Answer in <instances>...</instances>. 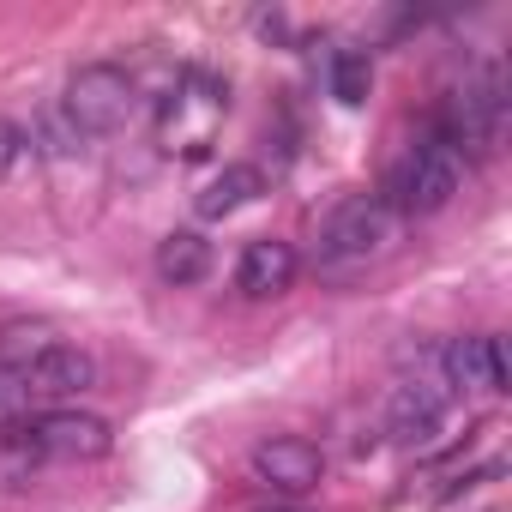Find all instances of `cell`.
Listing matches in <instances>:
<instances>
[{"label": "cell", "instance_id": "3957f363", "mask_svg": "<svg viewBox=\"0 0 512 512\" xmlns=\"http://www.w3.org/2000/svg\"><path fill=\"white\" fill-rule=\"evenodd\" d=\"M223 109H229V85L211 79V73H199V67H187L175 79V91L163 97V145L175 157H205L211 139H217Z\"/></svg>", "mask_w": 512, "mask_h": 512}, {"label": "cell", "instance_id": "277c9868", "mask_svg": "<svg viewBox=\"0 0 512 512\" xmlns=\"http://www.w3.org/2000/svg\"><path fill=\"white\" fill-rule=\"evenodd\" d=\"M458 181H464L458 151H452L446 139H434V145L410 151V163L398 169L392 193H398V211H410V217H434V211H446V205H452Z\"/></svg>", "mask_w": 512, "mask_h": 512}, {"label": "cell", "instance_id": "9a60e30c", "mask_svg": "<svg viewBox=\"0 0 512 512\" xmlns=\"http://www.w3.org/2000/svg\"><path fill=\"white\" fill-rule=\"evenodd\" d=\"M37 464H43V452H37V440H31L25 428H7V434H0V482H7V488H25Z\"/></svg>", "mask_w": 512, "mask_h": 512}, {"label": "cell", "instance_id": "52a82bcc", "mask_svg": "<svg viewBox=\"0 0 512 512\" xmlns=\"http://www.w3.org/2000/svg\"><path fill=\"white\" fill-rule=\"evenodd\" d=\"M253 476L266 488H278V494H308L326 476V452L314 440H302V434H278V440L253 446Z\"/></svg>", "mask_w": 512, "mask_h": 512}, {"label": "cell", "instance_id": "9c48e42d", "mask_svg": "<svg viewBox=\"0 0 512 512\" xmlns=\"http://www.w3.org/2000/svg\"><path fill=\"white\" fill-rule=\"evenodd\" d=\"M500 121H506V97H500V67H488L476 85H464L452 97V139L446 145H476L488 151L500 139Z\"/></svg>", "mask_w": 512, "mask_h": 512}, {"label": "cell", "instance_id": "8992f818", "mask_svg": "<svg viewBox=\"0 0 512 512\" xmlns=\"http://www.w3.org/2000/svg\"><path fill=\"white\" fill-rule=\"evenodd\" d=\"M25 434L37 440L43 458H67V464H91V458H103V452L115 446L109 422L91 416V410H43Z\"/></svg>", "mask_w": 512, "mask_h": 512}, {"label": "cell", "instance_id": "ba28073f", "mask_svg": "<svg viewBox=\"0 0 512 512\" xmlns=\"http://www.w3.org/2000/svg\"><path fill=\"white\" fill-rule=\"evenodd\" d=\"M19 380H25L31 398L61 404V398H79V392L97 386V362H91V350H79V344H49V350H37V356L19 368Z\"/></svg>", "mask_w": 512, "mask_h": 512}, {"label": "cell", "instance_id": "4fadbf2b", "mask_svg": "<svg viewBox=\"0 0 512 512\" xmlns=\"http://www.w3.org/2000/svg\"><path fill=\"white\" fill-rule=\"evenodd\" d=\"M157 278L187 290V284H205L211 278V241L199 229H169L157 241Z\"/></svg>", "mask_w": 512, "mask_h": 512}, {"label": "cell", "instance_id": "30bf717a", "mask_svg": "<svg viewBox=\"0 0 512 512\" xmlns=\"http://www.w3.org/2000/svg\"><path fill=\"white\" fill-rule=\"evenodd\" d=\"M446 392H506V344L500 338H458L440 356Z\"/></svg>", "mask_w": 512, "mask_h": 512}, {"label": "cell", "instance_id": "7a4b0ae2", "mask_svg": "<svg viewBox=\"0 0 512 512\" xmlns=\"http://www.w3.org/2000/svg\"><path fill=\"white\" fill-rule=\"evenodd\" d=\"M392 241H398V211L380 193H356L320 223V266H368L392 253Z\"/></svg>", "mask_w": 512, "mask_h": 512}, {"label": "cell", "instance_id": "5b68a950", "mask_svg": "<svg viewBox=\"0 0 512 512\" xmlns=\"http://www.w3.org/2000/svg\"><path fill=\"white\" fill-rule=\"evenodd\" d=\"M446 380H398L392 398H386V440L404 446V452H422L440 440V422H446Z\"/></svg>", "mask_w": 512, "mask_h": 512}, {"label": "cell", "instance_id": "8fae6325", "mask_svg": "<svg viewBox=\"0 0 512 512\" xmlns=\"http://www.w3.org/2000/svg\"><path fill=\"white\" fill-rule=\"evenodd\" d=\"M290 284H296V247H290V241L260 235V241L241 247V260H235V290H241L247 302H272V296H284Z\"/></svg>", "mask_w": 512, "mask_h": 512}, {"label": "cell", "instance_id": "5bb4252c", "mask_svg": "<svg viewBox=\"0 0 512 512\" xmlns=\"http://www.w3.org/2000/svg\"><path fill=\"white\" fill-rule=\"evenodd\" d=\"M368 91H374V61H368L362 49H338V55H332V97H338L344 109H362Z\"/></svg>", "mask_w": 512, "mask_h": 512}, {"label": "cell", "instance_id": "6da1fadb", "mask_svg": "<svg viewBox=\"0 0 512 512\" xmlns=\"http://www.w3.org/2000/svg\"><path fill=\"white\" fill-rule=\"evenodd\" d=\"M139 109V85L127 67L115 61H91L67 79V97H61V115L73 121L79 139H103V133H121Z\"/></svg>", "mask_w": 512, "mask_h": 512}, {"label": "cell", "instance_id": "2e32d148", "mask_svg": "<svg viewBox=\"0 0 512 512\" xmlns=\"http://www.w3.org/2000/svg\"><path fill=\"white\" fill-rule=\"evenodd\" d=\"M25 151H31V139H25L7 115H0V175H13V169L25 163Z\"/></svg>", "mask_w": 512, "mask_h": 512}, {"label": "cell", "instance_id": "e0dca14e", "mask_svg": "<svg viewBox=\"0 0 512 512\" xmlns=\"http://www.w3.org/2000/svg\"><path fill=\"white\" fill-rule=\"evenodd\" d=\"M25 404H31V392H25L19 368H0V422H13V416H19Z\"/></svg>", "mask_w": 512, "mask_h": 512}, {"label": "cell", "instance_id": "7c38bea8", "mask_svg": "<svg viewBox=\"0 0 512 512\" xmlns=\"http://www.w3.org/2000/svg\"><path fill=\"white\" fill-rule=\"evenodd\" d=\"M266 193V175L253 169V163H229V169H217L199 193H193V211L205 217V223H223V217H235L241 205H253Z\"/></svg>", "mask_w": 512, "mask_h": 512}]
</instances>
